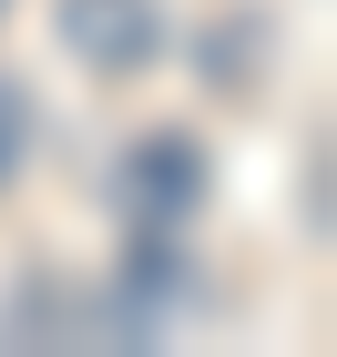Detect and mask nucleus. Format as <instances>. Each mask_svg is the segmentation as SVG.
<instances>
[{
  "instance_id": "1",
  "label": "nucleus",
  "mask_w": 337,
  "mask_h": 357,
  "mask_svg": "<svg viewBox=\"0 0 337 357\" xmlns=\"http://www.w3.org/2000/svg\"><path fill=\"white\" fill-rule=\"evenodd\" d=\"M52 21H61V52L92 82H133V72L164 61V10L153 0H61Z\"/></svg>"
},
{
  "instance_id": "2",
  "label": "nucleus",
  "mask_w": 337,
  "mask_h": 357,
  "mask_svg": "<svg viewBox=\"0 0 337 357\" xmlns=\"http://www.w3.org/2000/svg\"><path fill=\"white\" fill-rule=\"evenodd\" d=\"M204 184H215V174H204L195 133H143L133 153H123V204H133L143 225H184L204 204Z\"/></svg>"
},
{
  "instance_id": "3",
  "label": "nucleus",
  "mask_w": 337,
  "mask_h": 357,
  "mask_svg": "<svg viewBox=\"0 0 337 357\" xmlns=\"http://www.w3.org/2000/svg\"><path fill=\"white\" fill-rule=\"evenodd\" d=\"M21 164H31V92L0 72V194L21 184Z\"/></svg>"
},
{
  "instance_id": "4",
  "label": "nucleus",
  "mask_w": 337,
  "mask_h": 357,
  "mask_svg": "<svg viewBox=\"0 0 337 357\" xmlns=\"http://www.w3.org/2000/svg\"><path fill=\"white\" fill-rule=\"evenodd\" d=\"M0 10H10V0H0Z\"/></svg>"
}]
</instances>
